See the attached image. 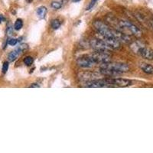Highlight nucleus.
I'll use <instances>...</instances> for the list:
<instances>
[{"label": "nucleus", "instance_id": "nucleus-1", "mask_svg": "<svg viewBox=\"0 0 153 153\" xmlns=\"http://www.w3.org/2000/svg\"><path fill=\"white\" fill-rule=\"evenodd\" d=\"M129 71V67L126 64L123 63H105L102 64L100 66V72L103 74L113 76L119 74H123L128 72Z\"/></svg>", "mask_w": 153, "mask_h": 153}, {"label": "nucleus", "instance_id": "nucleus-2", "mask_svg": "<svg viewBox=\"0 0 153 153\" xmlns=\"http://www.w3.org/2000/svg\"><path fill=\"white\" fill-rule=\"evenodd\" d=\"M94 62L96 64H105L110 61L111 54L108 51H97L91 55Z\"/></svg>", "mask_w": 153, "mask_h": 153}, {"label": "nucleus", "instance_id": "nucleus-3", "mask_svg": "<svg viewBox=\"0 0 153 153\" xmlns=\"http://www.w3.org/2000/svg\"><path fill=\"white\" fill-rule=\"evenodd\" d=\"M107 82L109 83L111 87H129L132 84V81L128 79L117 78V79H106Z\"/></svg>", "mask_w": 153, "mask_h": 153}, {"label": "nucleus", "instance_id": "nucleus-4", "mask_svg": "<svg viewBox=\"0 0 153 153\" xmlns=\"http://www.w3.org/2000/svg\"><path fill=\"white\" fill-rule=\"evenodd\" d=\"M120 25L122 28H126L129 31H130L133 35H135L137 37H140L142 35V31L141 30L139 29L136 25L132 24V22L129 21H120Z\"/></svg>", "mask_w": 153, "mask_h": 153}, {"label": "nucleus", "instance_id": "nucleus-5", "mask_svg": "<svg viewBox=\"0 0 153 153\" xmlns=\"http://www.w3.org/2000/svg\"><path fill=\"white\" fill-rule=\"evenodd\" d=\"M76 64L79 67L84 68H90L96 65L91 56H83L76 60Z\"/></svg>", "mask_w": 153, "mask_h": 153}, {"label": "nucleus", "instance_id": "nucleus-6", "mask_svg": "<svg viewBox=\"0 0 153 153\" xmlns=\"http://www.w3.org/2000/svg\"><path fill=\"white\" fill-rule=\"evenodd\" d=\"M27 48H28L27 45H24V44H23V45H19L17 48L15 49L14 51H12V52H10L9 54V55H8V60H9V61L13 62V61H16L18 57L21 55Z\"/></svg>", "mask_w": 153, "mask_h": 153}, {"label": "nucleus", "instance_id": "nucleus-7", "mask_svg": "<svg viewBox=\"0 0 153 153\" xmlns=\"http://www.w3.org/2000/svg\"><path fill=\"white\" fill-rule=\"evenodd\" d=\"M91 45L97 51H109L112 49L104 41L100 39H92L91 41Z\"/></svg>", "mask_w": 153, "mask_h": 153}, {"label": "nucleus", "instance_id": "nucleus-8", "mask_svg": "<svg viewBox=\"0 0 153 153\" xmlns=\"http://www.w3.org/2000/svg\"><path fill=\"white\" fill-rule=\"evenodd\" d=\"M85 87H91V88H99V87H109L111 86L109 84L106 79L105 80H94L91 81H87Z\"/></svg>", "mask_w": 153, "mask_h": 153}, {"label": "nucleus", "instance_id": "nucleus-9", "mask_svg": "<svg viewBox=\"0 0 153 153\" xmlns=\"http://www.w3.org/2000/svg\"><path fill=\"white\" fill-rule=\"evenodd\" d=\"M136 53L139 54L140 56H142L145 59L149 60V61L153 60V50L149 48L142 45L141 47L138 49Z\"/></svg>", "mask_w": 153, "mask_h": 153}, {"label": "nucleus", "instance_id": "nucleus-10", "mask_svg": "<svg viewBox=\"0 0 153 153\" xmlns=\"http://www.w3.org/2000/svg\"><path fill=\"white\" fill-rule=\"evenodd\" d=\"M140 68L143 72L148 74H153V66L146 63H143L140 65Z\"/></svg>", "mask_w": 153, "mask_h": 153}, {"label": "nucleus", "instance_id": "nucleus-11", "mask_svg": "<svg viewBox=\"0 0 153 153\" xmlns=\"http://www.w3.org/2000/svg\"><path fill=\"white\" fill-rule=\"evenodd\" d=\"M47 12V8L45 7V6H41V7H39L37 9V14H38V16L40 19H44V18L45 17Z\"/></svg>", "mask_w": 153, "mask_h": 153}, {"label": "nucleus", "instance_id": "nucleus-12", "mask_svg": "<svg viewBox=\"0 0 153 153\" xmlns=\"http://www.w3.org/2000/svg\"><path fill=\"white\" fill-rule=\"evenodd\" d=\"M22 26H23L22 20L20 19H18L16 21V22H15L14 28L16 30H17V31H19V30H20L22 28Z\"/></svg>", "mask_w": 153, "mask_h": 153}, {"label": "nucleus", "instance_id": "nucleus-13", "mask_svg": "<svg viewBox=\"0 0 153 153\" xmlns=\"http://www.w3.org/2000/svg\"><path fill=\"white\" fill-rule=\"evenodd\" d=\"M61 22L59 20H57V19H54L51 23V25L53 29H57V28H59L61 27Z\"/></svg>", "mask_w": 153, "mask_h": 153}, {"label": "nucleus", "instance_id": "nucleus-14", "mask_svg": "<svg viewBox=\"0 0 153 153\" xmlns=\"http://www.w3.org/2000/svg\"><path fill=\"white\" fill-rule=\"evenodd\" d=\"M24 63H25V65H27V66H30V65H32V63H33V58H32L31 57H30V56L25 57Z\"/></svg>", "mask_w": 153, "mask_h": 153}, {"label": "nucleus", "instance_id": "nucleus-15", "mask_svg": "<svg viewBox=\"0 0 153 153\" xmlns=\"http://www.w3.org/2000/svg\"><path fill=\"white\" fill-rule=\"evenodd\" d=\"M18 42H19V40H18V39H16V38H10V39H9V40H8L7 42L9 45L15 46L16 44L18 43Z\"/></svg>", "mask_w": 153, "mask_h": 153}, {"label": "nucleus", "instance_id": "nucleus-16", "mask_svg": "<svg viewBox=\"0 0 153 153\" xmlns=\"http://www.w3.org/2000/svg\"><path fill=\"white\" fill-rule=\"evenodd\" d=\"M51 5L54 9H59L61 8V3H60L58 2H53Z\"/></svg>", "mask_w": 153, "mask_h": 153}, {"label": "nucleus", "instance_id": "nucleus-17", "mask_svg": "<svg viewBox=\"0 0 153 153\" xmlns=\"http://www.w3.org/2000/svg\"><path fill=\"white\" fill-rule=\"evenodd\" d=\"M8 69H9V62H4L3 65H2V72L5 74L7 72Z\"/></svg>", "mask_w": 153, "mask_h": 153}, {"label": "nucleus", "instance_id": "nucleus-18", "mask_svg": "<svg viewBox=\"0 0 153 153\" xmlns=\"http://www.w3.org/2000/svg\"><path fill=\"white\" fill-rule=\"evenodd\" d=\"M97 1L98 0H92V1L91 2V3H90V5H88V7L87 8V10H91V9L94 7V5H95V4L97 3Z\"/></svg>", "mask_w": 153, "mask_h": 153}, {"label": "nucleus", "instance_id": "nucleus-19", "mask_svg": "<svg viewBox=\"0 0 153 153\" xmlns=\"http://www.w3.org/2000/svg\"><path fill=\"white\" fill-rule=\"evenodd\" d=\"M7 33L9 34V35H12V27H9V28H8Z\"/></svg>", "mask_w": 153, "mask_h": 153}, {"label": "nucleus", "instance_id": "nucleus-20", "mask_svg": "<svg viewBox=\"0 0 153 153\" xmlns=\"http://www.w3.org/2000/svg\"><path fill=\"white\" fill-rule=\"evenodd\" d=\"M30 87H32V88H33V87H37V88H38V87H40V85L37 84H33L30 86Z\"/></svg>", "mask_w": 153, "mask_h": 153}, {"label": "nucleus", "instance_id": "nucleus-21", "mask_svg": "<svg viewBox=\"0 0 153 153\" xmlns=\"http://www.w3.org/2000/svg\"><path fill=\"white\" fill-rule=\"evenodd\" d=\"M5 20V18L3 17V16H2V15H0V23H2V22Z\"/></svg>", "mask_w": 153, "mask_h": 153}, {"label": "nucleus", "instance_id": "nucleus-22", "mask_svg": "<svg viewBox=\"0 0 153 153\" xmlns=\"http://www.w3.org/2000/svg\"><path fill=\"white\" fill-rule=\"evenodd\" d=\"M72 1H73L74 2H80V0H72Z\"/></svg>", "mask_w": 153, "mask_h": 153}, {"label": "nucleus", "instance_id": "nucleus-23", "mask_svg": "<svg viewBox=\"0 0 153 153\" xmlns=\"http://www.w3.org/2000/svg\"><path fill=\"white\" fill-rule=\"evenodd\" d=\"M31 1H32V0H28V2H31Z\"/></svg>", "mask_w": 153, "mask_h": 153}, {"label": "nucleus", "instance_id": "nucleus-24", "mask_svg": "<svg viewBox=\"0 0 153 153\" xmlns=\"http://www.w3.org/2000/svg\"><path fill=\"white\" fill-rule=\"evenodd\" d=\"M152 27H153V19H152Z\"/></svg>", "mask_w": 153, "mask_h": 153}]
</instances>
